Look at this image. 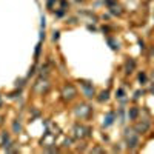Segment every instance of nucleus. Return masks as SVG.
<instances>
[{"label":"nucleus","instance_id":"obj_1","mask_svg":"<svg viewBox=\"0 0 154 154\" xmlns=\"http://www.w3.org/2000/svg\"><path fill=\"white\" fill-rule=\"evenodd\" d=\"M137 130H139V131H142V133H143V131H146V130H148V123H143V125H142V123H139Z\"/></svg>","mask_w":154,"mask_h":154}]
</instances>
